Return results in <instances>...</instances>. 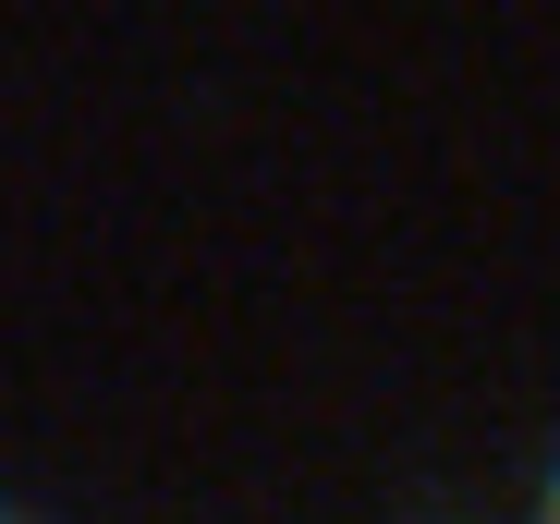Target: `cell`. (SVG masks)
Segmentation results:
<instances>
[{
  "label": "cell",
  "mask_w": 560,
  "mask_h": 524,
  "mask_svg": "<svg viewBox=\"0 0 560 524\" xmlns=\"http://www.w3.org/2000/svg\"><path fill=\"white\" fill-rule=\"evenodd\" d=\"M548 524H560V488H548Z\"/></svg>",
  "instance_id": "cell-1"
}]
</instances>
